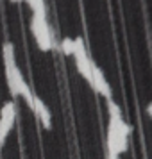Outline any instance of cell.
Returning a JSON list of instances; mask_svg holds the SVG:
<instances>
[{
  "instance_id": "6da1fadb",
  "label": "cell",
  "mask_w": 152,
  "mask_h": 159,
  "mask_svg": "<svg viewBox=\"0 0 152 159\" xmlns=\"http://www.w3.org/2000/svg\"><path fill=\"white\" fill-rule=\"evenodd\" d=\"M30 29H32L34 38H36L38 47H39L43 52L50 50L54 43H52V30H50V27H48L47 16H32Z\"/></svg>"
},
{
  "instance_id": "7a4b0ae2",
  "label": "cell",
  "mask_w": 152,
  "mask_h": 159,
  "mask_svg": "<svg viewBox=\"0 0 152 159\" xmlns=\"http://www.w3.org/2000/svg\"><path fill=\"white\" fill-rule=\"evenodd\" d=\"M72 56L75 57V65H77V70L81 72V75L91 84V65H93V61L88 57V52H86V48H84V41H82L81 36L73 39Z\"/></svg>"
},
{
  "instance_id": "3957f363",
  "label": "cell",
  "mask_w": 152,
  "mask_h": 159,
  "mask_svg": "<svg viewBox=\"0 0 152 159\" xmlns=\"http://www.w3.org/2000/svg\"><path fill=\"white\" fill-rule=\"evenodd\" d=\"M15 116H16L15 104L13 102H6L2 111H0V148L4 147V141L7 138L9 130L15 125Z\"/></svg>"
},
{
  "instance_id": "277c9868",
  "label": "cell",
  "mask_w": 152,
  "mask_h": 159,
  "mask_svg": "<svg viewBox=\"0 0 152 159\" xmlns=\"http://www.w3.org/2000/svg\"><path fill=\"white\" fill-rule=\"evenodd\" d=\"M90 86L93 88L95 91H99L100 95H104L106 98H111V88H109V84L106 82V79H104V73L100 72V68L95 65H91V84Z\"/></svg>"
},
{
  "instance_id": "5b68a950",
  "label": "cell",
  "mask_w": 152,
  "mask_h": 159,
  "mask_svg": "<svg viewBox=\"0 0 152 159\" xmlns=\"http://www.w3.org/2000/svg\"><path fill=\"white\" fill-rule=\"evenodd\" d=\"M32 113L43 122V127L45 129H52V116H50V111L48 107L45 106L41 98H38L36 95H34V100H32Z\"/></svg>"
},
{
  "instance_id": "8992f818",
  "label": "cell",
  "mask_w": 152,
  "mask_h": 159,
  "mask_svg": "<svg viewBox=\"0 0 152 159\" xmlns=\"http://www.w3.org/2000/svg\"><path fill=\"white\" fill-rule=\"evenodd\" d=\"M6 77H7V84L9 89H11V95L13 97H18V88L22 86L23 82V75L20 72L18 66H13L11 70H6Z\"/></svg>"
},
{
  "instance_id": "52a82bcc",
  "label": "cell",
  "mask_w": 152,
  "mask_h": 159,
  "mask_svg": "<svg viewBox=\"0 0 152 159\" xmlns=\"http://www.w3.org/2000/svg\"><path fill=\"white\" fill-rule=\"evenodd\" d=\"M4 65H6V70H11L13 66H16L15 63V47L13 43H4Z\"/></svg>"
},
{
  "instance_id": "ba28073f",
  "label": "cell",
  "mask_w": 152,
  "mask_h": 159,
  "mask_svg": "<svg viewBox=\"0 0 152 159\" xmlns=\"http://www.w3.org/2000/svg\"><path fill=\"white\" fill-rule=\"evenodd\" d=\"M32 9V16H47L45 11V2L43 0H25Z\"/></svg>"
},
{
  "instance_id": "9c48e42d",
  "label": "cell",
  "mask_w": 152,
  "mask_h": 159,
  "mask_svg": "<svg viewBox=\"0 0 152 159\" xmlns=\"http://www.w3.org/2000/svg\"><path fill=\"white\" fill-rule=\"evenodd\" d=\"M18 95H22L23 98H25V102H27V106L32 109V100H34V95H32V91H30L29 84H27L25 80L22 82V86L18 88Z\"/></svg>"
},
{
  "instance_id": "30bf717a",
  "label": "cell",
  "mask_w": 152,
  "mask_h": 159,
  "mask_svg": "<svg viewBox=\"0 0 152 159\" xmlns=\"http://www.w3.org/2000/svg\"><path fill=\"white\" fill-rule=\"evenodd\" d=\"M61 50L65 52V54H68V56H72V52H73V39L65 38V39L61 41Z\"/></svg>"
},
{
  "instance_id": "8fae6325",
  "label": "cell",
  "mask_w": 152,
  "mask_h": 159,
  "mask_svg": "<svg viewBox=\"0 0 152 159\" xmlns=\"http://www.w3.org/2000/svg\"><path fill=\"white\" fill-rule=\"evenodd\" d=\"M11 2H20V0H11Z\"/></svg>"
}]
</instances>
